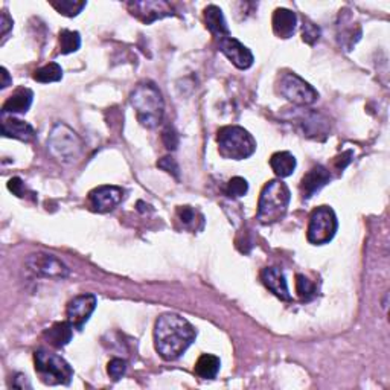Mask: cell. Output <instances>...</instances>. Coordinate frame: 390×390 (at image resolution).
I'll list each match as a JSON object with an SVG mask.
<instances>
[{"mask_svg": "<svg viewBox=\"0 0 390 390\" xmlns=\"http://www.w3.org/2000/svg\"><path fill=\"white\" fill-rule=\"evenodd\" d=\"M195 337L194 326L179 314L167 313L155 320L154 346L163 360L174 361L180 358L195 342Z\"/></svg>", "mask_w": 390, "mask_h": 390, "instance_id": "obj_1", "label": "cell"}, {"mask_svg": "<svg viewBox=\"0 0 390 390\" xmlns=\"http://www.w3.org/2000/svg\"><path fill=\"white\" fill-rule=\"evenodd\" d=\"M137 120L145 128L159 127L165 115V102L160 90L153 83L137 85L130 98Z\"/></svg>", "mask_w": 390, "mask_h": 390, "instance_id": "obj_2", "label": "cell"}, {"mask_svg": "<svg viewBox=\"0 0 390 390\" xmlns=\"http://www.w3.org/2000/svg\"><path fill=\"white\" fill-rule=\"evenodd\" d=\"M291 194L281 180H272L263 188L258 203V220L263 224H273L282 220L288 211Z\"/></svg>", "mask_w": 390, "mask_h": 390, "instance_id": "obj_3", "label": "cell"}, {"mask_svg": "<svg viewBox=\"0 0 390 390\" xmlns=\"http://www.w3.org/2000/svg\"><path fill=\"white\" fill-rule=\"evenodd\" d=\"M216 142L220 154L229 160H244L256 151L253 136L238 125L223 127L216 136Z\"/></svg>", "mask_w": 390, "mask_h": 390, "instance_id": "obj_4", "label": "cell"}, {"mask_svg": "<svg viewBox=\"0 0 390 390\" xmlns=\"http://www.w3.org/2000/svg\"><path fill=\"white\" fill-rule=\"evenodd\" d=\"M48 150L62 163H75L83 155L84 145L81 137L66 124H57L48 139Z\"/></svg>", "mask_w": 390, "mask_h": 390, "instance_id": "obj_5", "label": "cell"}, {"mask_svg": "<svg viewBox=\"0 0 390 390\" xmlns=\"http://www.w3.org/2000/svg\"><path fill=\"white\" fill-rule=\"evenodd\" d=\"M34 361H36V372L45 384L67 386L72 381L74 370L60 355L40 349L34 355Z\"/></svg>", "mask_w": 390, "mask_h": 390, "instance_id": "obj_6", "label": "cell"}, {"mask_svg": "<svg viewBox=\"0 0 390 390\" xmlns=\"http://www.w3.org/2000/svg\"><path fill=\"white\" fill-rule=\"evenodd\" d=\"M339 221L335 212L329 206H320L311 214L308 224V241L314 246L328 244L335 237Z\"/></svg>", "mask_w": 390, "mask_h": 390, "instance_id": "obj_7", "label": "cell"}, {"mask_svg": "<svg viewBox=\"0 0 390 390\" xmlns=\"http://www.w3.org/2000/svg\"><path fill=\"white\" fill-rule=\"evenodd\" d=\"M277 85L282 97L298 106H311L319 99V93L313 85L293 72L282 74Z\"/></svg>", "mask_w": 390, "mask_h": 390, "instance_id": "obj_8", "label": "cell"}, {"mask_svg": "<svg viewBox=\"0 0 390 390\" xmlns=\"http://www.w3.org/2000/svg\"><path fill=\"white\" fill-rule=\"evenodd\" d=\"M26 265L29 270L40 277L46 279H64L69 276L67 265L54 255L49 253H34L26 259Z\"/></svg>", "mask_w": 390, "mask_h": 390, "instance_id": "obj_9", "label": "cell"}, {"mask_svg": "<svg viewBox=\"0 0 390 390\" xmlns=\"http://www.w3.org/2000/svg\"><path fill=\"white\" fill-rule=\"evenodd\" d=\"M128 11L134 15L136 19L150 25L155 20L165 19V17L174 15L172 6L165 2V0H144V2H130L127 4Z\"/></svg>", "mask_w": 390, "mask_h": 390, "instance_id": "obj_10", "label": "cell"}, {"mask_svg": "<svg viewBox=\"0 0 390 390\" xmlns=\"http://www.w3.org/2000/svg\"><path fill=\"white\" fill-rule=\"evenodd\" d=\"M97 305H98V300L93 294H81V296L74 298L71 302H69L66 309L67 322L72 325L74 329L81 331L83 326L88 323V320L93 314Z\"/></svg>", "mask_w": 390, "mask_h": 390, "instance_id": "obj_11", "label": "cell"}, {"mask_svg": "<svg viewBox=\"0 0 390 390\" xmlns=\"http://www.w3.org/2000/svg\"><path fill=\"white\" fill-rule=\"evenodd\" d=\"M218 48L223 54L229 58V62L235 67L241 69V71H246V69L252 67L255 62L252 50L233 37L221 39L218 41Z\"/></svg>", "mask_w": 390, "mask_h": 390, "instance_id": "obj_12", "label": "cell"}, {"mask_svg": "<svg viewBox=\"0 0 390 390\" xmlns=\"http://www.w3.org/2000/svg\"><path fill=\"white\" fill-rule=\"evenodd\" d=\"M123 197H124V190L118 186L95 188L89 195L93 211L101 214L113 211L115 207L123 202Z\"/></svg>", "mask_w": 390, "mask_h": 390, "instance_id": "obj_13", "label": "cell"}, {"mask_svg": "<svg viewBox=\"0 0 390 390\" xmlns=\"http://www.w3.org/2000/svg\"><path fill=\"white\" fill-rule=\"evenodd\" d=\"M331 181V172L322 165H316L302 179L300 194L303 200H309L320 189L325 188Z\"/></svg>", "mask_w": 390, "mask_h": 390, "instance_id": "obj_14", "label": "cell"}, {"mask_svg": "<svg viewBox=\"0 0 390 390\" xmlns=\"http://www.w3.org/2000/svg\"><path fill=\"white\" fill-rule=\"evenodd\" d=\"M261 279L264 282L265 287L270 290L276 298H279L281 300H291L290 291L287 281H285V276L281 272V268L277 267H267L261 273Z\"/></svg>", "mask_w": 390, "mask_h": 390, "instance_id": "obj_15", "label": "cell"}, {"mask_svg": "<svg viewBox=\"0 0 390 390\" xmlns=\"http://www.w3.org/2000/svg\"><path fill=\"white\" fill-rule=\"evenodd\" d=\"M298 28V15L287 8H277L273 14V32L279 39L287 40L294 36Z\"/></svg>", "mask_w": 390, "mask_h": 390, "instance_id": "obj_16", "label": "cell"}, {"mask_svg": "<svg viewBox=\"0 0 390 390\" xmlns=\"http://www.w3.org/2000/svg\"><path fill=\"white\" fill-rule=\"evenodd\" d=\"M203 15H204L206 28L209 29V32L216 40L220 41L221 39L230 37L228 22H226V19H224V14L218 6H215V5L206 6Z\"/></svg>", "mask_w": 390, "mask_h": 390, "instance_id": "obj_17", "label": "cell"}, {"mask_svg": "<svg viewBox=\"0 0 390 390\" xmlns=\"http://www.w3.org/2000/svg\"><path fill=\"white\" fill-rule=\"evenodd\" d=\"M2 134L5 137H13L22 142H31L36 137V130L25 120L17 118H4L2 123Z\"/></svg>", "mask_w": 390, "mask_h": 390, "instance_id": "obj_18", "label": "cell"}, {"mask_svg": "<svg viewBox=\"0 0 390 390\" xmlns=\"http://www.w3.org/2000/svg\"><path fill=\"white\" fill-rule=\"evenodd\" d=\"M32 99H34V93L32 90L26 89V88H20L17 89L8 101L4 104L2 107V113L5 115H15V113H26L32 106Z\"/></svg>", "mask_w": 390, "mask_h": 390, "instance_id": "obj_19", "label": "cell"}, {"mask_svg": "<svg viewBox=\"0 0 390 390\" xmlns=\"http://www.w3.org/2000/svg\"><path fill=\"white\" fill-rule=\"evenodd\" d=\"M296 158L288 151L274 153L270 159V167L274 171V174L281 179L290 177L294 169H296Z\"/></svg>", "mask_w": 390, "mask_h": 390, "instance_id": "obj_20", "label": "cell"}, {"mask_svg": "<svg viewBox=\"0 0 390 390\" xmlns=\"http://www.w3.org/2000/svg\"><path fill=\"white\" fill-rule=\"evenodd\" d=\"M74 328L69 322H58L54 326H50L45 333V339L54 348H64V346L72 339Z\"/></svg>", "mask_w": 390, "mask_h": 390, "instance_id": "obj_21", "label": "cell"}, {"mask_svg": "<svg viewBox=\"0 0 390 390\" xmlns=\"http://www.w3.org/2000/svg\"><path fill=\"white\" fill-rule=\"evenodd\" d=\"M220 366H221V363H220L218 357H215V355H212V354H204L195 363L194 370L200 378L212 379L216 377V374H218Z\"/></svg>", "mask_w": 390, "mask_h": 390, "instance_id": "obj_22", "label": "cell"}, {"mask_svg": "<svg viewBox=\"0 0 390 390\" xmlns=\"http://www.w3.org/2000/svg\"><path fill=\"white\" fill-rule=\"evenodd\" d=\"M63 78V69L57 63H49L37 69L34 72V80L41 83V84H49V83H57Z\"/></svg>", "mask_w": 390, "mask_h": 390, "instance_id": "obj_23", "label": "cell"}, {"mask_svg": "<svg viewBox=\"0 0 390 390\" xmlns=\"http://www.w3.org/2000/svg\"><path fill=\"white\" fill-rule=\"evenodd\" d=\"M58 40H60V52L64 55L72 54V52H76L81 48L80 32H76V31L63 29L62 32H60Z\"/></svg>", "mask_w": 390, "mask_h": 390, "instance_id": "obj_24", "label": "cell"}, {"mask_svg": "<svg viewBox=\"0 0 390 390\" xmlns=\"http://www.w3.org/2000/svg\"><path fill=\"white\" fill-rule=\"evenodd\" d=\"M52 8L66 17H75L80 14L84 8H85V2H76V0H60V2H50Z\"/></svg>", "mask_w": 390, "mask_h": 390, "instance_id": "obj_25", "label": "cell"}, {"mask_svg": "<svg viewBox=\"0 0 390 390\" xmlns=\"http://www.w3.org/2000/svg\"><path fill=\"white\" fill-rule=\"evenodd\" d=\"M296 291L302 300H311L316 296V285L303 274L296 276Z\"/></svg>", "mask_w": 390, "mask_h": 390, "instance_id": "obj_26", "label": "cell"}, {"mask_svg": "<svg viewBox=\"0 0 390 390\" xmlns=\"http://www.w3.org/2000/svg\"><path fill=\"white\" fill-rule=\"evenodd\" d=\"M320 36H322V31L317 25H314L313 22L309 20H303L302 25V40L307 43V45L313 46L320 40Z\"/></svg>", "mask_w": 390, "mask_h": 390, "instance_id": "obj_27", "label": "cell"}, {"mask_svg": "<svg viewBox=\"0 0 390 390\" xmlns=\"http://www.w3.org/2000/svg\"><path fill=\"white\" fill-rule=\"evenodd\" d=\"M249 190V183L246 179L242 177H233L228 183V195L230 197H244Z\"/></svg>", "mask_w": 390, "mask_h": 390, "instance_id": "obj_28", "label": "cell"}, {"mask_svg": "<svg viewBox=\"0 0 390 390\" xmlns=\"http://www.w3.org/2000/svg\"><path fill=\"white\" fill-rule=\"evenodd\" d=\"M107 372L109 375L113 378L115 381L120 379L127 372V361L125 360H120V358H113L107 366Z\"/></svg>", "mask_w": 390, "mask_h": 390, "instance_id": "obj_29", "label": "cell"}, {"mask_svg": "<svg viewBox=\"0 0 390 390\" xmlns=\"http://www.w3.org/2000/svg\"><path fill=\"white\" fill-rule=\"evenodd\" d=\"M158 167L162 168L163 171H167L168 174L174 176L176 179H179V176H180L179 165H177V162H176L174 159H172V158H163L162 160L158 162Z\"/></svg>", "mask_w": 390, "mask_h": 390, "instance_id": "obj_30", "label": "cell"}, {"mask_svg": "<svg viewBox=\"0 0 390 390\" xmlns=\"http://www.w3.org/2000/svg\"><path fill=\"white\" fill-rule=\"evenodd\" d=\"M162 139H163L165 146H167L168 150H176V148H177V145H179V136H177V133H176V130H174V128L168 127L167 130H165L163 134H162Z\"/></svg>", "mask_w": 390, "mask_h": 390, "instance_id": "obj_31", "label": "cell"}, {"mask_svg": "<svg viewBox=\"0 0 390 390\" xmlns=\"http://www.w3.org/2000/svg\"><path fill=\"white\" fill-rule=\"evenodd\" d=\"M177 215H179V220L185 224V226H190V224L194 223L195 220V211L190 209L189 206H181L177 209Z\"/></svg>", "mask_w": 390, "mask_h": 390, "instance_id": "obj_32", "label": "cell"}, {"mask_svg": "<svg viewBox=\"0 0 390 390\" xmlns=\"http://www.w3.org/2000/svg\"><path fill=\"white\" fill-rule=\"evenodd\" d=\"M8 189H10L11 193L17 197H25V185L19 177H14L10 180V183H8Z\"/></svg>", "mask_w": 390, "mask_h": 390, "instance_id": "obj_33", "label": "cell"}, {"mask_svg": "<svg viewBox=\"0 0 390 390\" xmlns=\"http://www.w3.org/2000/svg\"><path fill=\"white\" fill-rule=\"evenodd\" d=\"M351 158H352V151H346V153H343L342 155H339V158L335 159V167L339 168L340 171H343V169L351 163Z\"/></svg>", "mask_w": 390, "mask_h": 390, "instance_id": "obj_34", "label": "cell"}, {"mask_svg": "<svg viewBox=\"0 0 390 390\" xmlns=\"http://www.w3.org/2000/svg\"><path fill=\"white\" fill-rule=\"evenodd\" d=\"M0 25H2V37L5 39V36L8 32H10V29H13V25H14L13 19L10 15H8L6 11L2 13V22H0Z\"/></svg>", "mask_w": 390, "mask_h": 390, "instance_id": "obj_35", "label": "cell"}, {"mask_svg": "<svg viewBox=\"0 0 390 390\" xmlns=\"http://www.w3.org/2000/svg\"><path fill=\"white\" fill-rule=\"evenodd\" d=\"M13 386H14V387H20V389H25V387H26V389H31V387H32L31 383H29L28 377L23 375V374H17V375H15Z\"/></svg>", "mask_w": 390, "mask_h": 390, "instance_id": "obj_36", "label": "cell"}, {"mask_svg": "<svg viewBox=\"0 0 390 390\" xmlns=\"http://www.w3.org/2000/svg\"><path fill=\"white\" fill-rule=\"evenodd\" d=\"M0 72H2V83H0V89H6L8 85L13 84V80H11V76H10V74H8L5 67L0 69Z\"/></svg>", "mask_w": 390, "mask_h": 390, "instance_id": "obj_37", "label": "cell"}]
</instances>
